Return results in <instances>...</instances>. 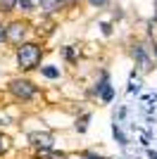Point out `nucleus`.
<instances>
[{
    "instance_id": "obj_1",
    "label": "nucleus",
    "mask_w": 157,
    "mask_h": 159,
    "mask_svg": "<svg viewBox=\"0 0 157 159\" xmlns=\"http://www.w3.org/2000/svg\"><path fill=\"white\" fill-rule=\"evenodd\" d=\"M43 45L36 43V40H26L21 43L19 48H14V62H17V69L21 74H31V71H38L43 66Z\"/></svg>"
},
{
    "instance_id": "obj_2",
    "label": "nucleus",
    "mask_w": 157,
    "mask_h": 159,
    "mask_svg": "<svg viewBox=\"0 0 157 159\" xmlns=\"http://www.w3.org/2000/svg\"><path fill=\"white\" fill-rule=\"evenodd\" d=\"M7 93L12 95V100H17V102H31V100L38 98L40 88L31 79H26V76H14V79L7 81Z\"/></svg>"
},
{
    "instance_id": "obj_3",
    "label": "nucleus",
    "mask_w": 157,
    "mask_h": 159,
    "mask_svg": "<svg viewBox=\"0 0 157 159\" xmlns=\"http://www.w3.org/2000/svg\"><path fill=\"white\" fill-rule=\"evenodd\" d=\"M129 55H131V60H133V64H136V71L140 74V76L150 74L152 69H155V64H157L155 57H152V52H150V45H148V43H143V40L131 43Z\"/></svg>"
},
{
    "instance_id": "obj_4",
    "label": "nucleus",
    "mask_w": 157,
    "mask_h": 159,
    "mask_svg": "<svg viewBox=\"0 0 157 159\" xmlns=\"http://www.w3.org/2000/svg\"><path fill=\"white\" fill-rule=\"evenodd\" d=\"M31 31V24L26 19H12L5 24V43L12 48H19L21 43H26V36Z\"/></svg>"
},
{
    "instance_id": "obj_5",
    "label": "nucleus",
    "mask_w": 157,
    "mask_h": 159,
    "mask_svg": "<svg viewBox=\"0 0 157 159\" xmlns=\"http://www.w3.org/2000/svg\"><path fill=\"white\" fill-rule=\"evenodd\" d=\"M91 95H93V98H98L102 105H110V102H112V98H114V86H112L110 74H107V71H100V79L95 81V86L91 88Z\"/></svg>"
},
{
    "instance_id": "obj_6",
    "label": "nucleus",
    "mask_w": 157,
    "mask_h": 159,
    "mask_svg": "<svg viewBox=\"0 0 157 159\" xmlns=\"http://www.w3.org/2000/svg\"><path fill=\"white\" fill-rule=\"evenodd\" d=\"M26 140H29V145L33 150H50V147H55V135L48 131H31L26 135Z\"/></svg>"
},
{
    "instance_id": "obj_7",
    "label": "nucleus",
    "mask_w": 157,
    "mask_h": 159,
    "mask_svg": "<svg viewBox=\"0 0 157 159\" xmlns=\"http://www.w3.org/2000/svg\"><path fill=\"white\" fill-rule=\"evenodd\" d=\"M36 159H69V154L50 147V150H36Z\"/></svg>"
},
{
    "instance_id": "obj_8",
    "label": "nucleus",
    "mask_w": 157,
    "mask_h": 159,
    "mask_svg": "<svg viewBox=\"0 0 157 159\" xmlns=\"http://www.w3.org/2000/svg\"><path fill=\"white\" fill-rule=\"evenodd\" d=\"M40 71V76H45V79H50V81H57L62 74H59V66H52V64H43L38 69Z\"/></svg>"
},
{
    "instance_id": "obj_9",
    "label": "nucleus",
    "mask_w": 157,
    "mask_h": 159,
    "mask_svg": "<svg viewBox=\"0 0 157 159\" xmlns=\"http://www.w3.org/2000/svg\"><path fill=\"white\" fill-rule=\"evenodd\" d=\"M112 135H114V140H117V143H119L121 147H126V145H129V138H126V133L121 131V126H119L117 121L112 124Z\"/></svg>"
},
{
    "instance_id": "obj_10",
    "label": "nucleus",
    "mask_w": 157,
    "mask_h": 159,
    "mask_svg": "<svg viewBox=\"0 0 157 159\" xmlns=\"http://www.w3.org/2000/svg\"><path fill=\"white\" fill-rule=\"evenodd\" d=\"M59 10H64L59 0H48L45 5H43V14H48V17H50V14H57Z\"/></svg>"
},
{
    "instance_id": "obj_11",
    "label": "nucleus",
    "mask_w": 157,
    "mask_h": 159,
    "mask_svg": "<svg viewBox=\"0 0 157 159\" xmlns=\"http://www.w3.org/2000/svg\"><path fill=\"white\" fill-rule=\"evenodd\" d=\"M19 0H0V14H12Z\"/></svg>"
},
{
    "instance_id": "obj_12",
    "label": "nucleus",
    "mask_w": 157,
    "mask_h": 159,
    "mask_svg": "<svg viewBox=\"0 0 157 159\" xmlns=\"http://www.w3.org/2000/svg\"><path fill=\"white\" fill-rule=\"evenodd\" d=\"M62 57H64L69 64H74V62L78 60V57H76V50H74V45H64V48H62Z\"/></svg>"
},
{
    "instance_id": "obj_13",
    "label": "nucleus",
    "mask_w": 157,
    "mask_h": 159,
    "mask_svg": "<svg viewBox=\"0 0 157 159\" xmlns=\"http://www.w3.org/2000/svg\"><path fill=\"white\" fill-rule=\"evenodd\" d=\"M88 121H91V112H86V114H81V119H76V131L78 133H86V128H88Z\"/></svg>"
},
{
    "instance_id": "obj_14",
    "label": "nucleus",
    "mask_w": 157,
    "mask_h": 159,
    "mask_svg": "<svg viewBox=\"0 0 157 159\" xmlns=\"http://www.w3.org/2000/svg\"><path fill=\"white\" fill-rule=\"evenodd\" d=\"M78 159H107V157H102V154H98V152H93V150H86V152L78 154Z\"/></svg>"
},
{
    "instance_id": "obj_15",
    "label": "nucleus",
    "mask_w": 157,
    "mask_h": 159,
    "mask_svg": "<svg viewBox=\"0 0 157 159\" xmlns=\"http://www.w3.org/2000/svg\"><path fill=\"white\" fill-rule=\"evenodd\" d=\"M86 2H88L91 7H98V10H102V7H107V5H110L112 0H86Z\"/></svg>"
},
{
    "instance_id": "obj_16",
    "label": "nucleus",
    "mask_w": 157,
    "mask_h": 159,
    "mask_svg": "<svg viewBox=\"0 0 157 159\" xmlns=\"http://www.w3.org/2000/svg\"><path fill=\"white\" fill-rule=\"evenodd\" d=\"M10 150V138L7 135H0V154H5Z\"/></svg>"
},
{
    "instance_id": "obj_17",
    "label": "nucleus",
    "mask_w": 157,
    "mask_h": 159,
    "mask_svg": "<svg viewBox=\"0 0 157 159\" xmlns=\"http://www.w3.org/2000/svg\"><path fill=\"white\" fill-rule=\"evenodd\" d=\"M100 29H102L105 36H110V33H112V24H110V21H102V24H100Z\"/></svg>"
},
{
    "instance_id": "obj_18",
    "label": "nucleus",
    "mask_w": 157,
    "mask_h": 159,
    "mask_svg": "<svg viewBox=\"0 0 157 159\" xmlns=\"http://www.w3.org/2000/svg\"><path fill=\"white\" fill-rule=\"evenodd\" d=\"M59 2H62V7H69V10L78 5V0H59Z\"/></svg>"
},
{
    "instance_id": "obj_19",
    "label": "nucleus",
    "mask_w": 157,
    "mask_h": 159,
    "mask_svg": "<svg viewBox=\"0 0 157 159\" xmlns=\"http://www.w3.org/2000/svg\"><path fill=\"white\" fill-rule=\"evenodd\" d=\"M5 43V21H0V45Z\"/></svg>"
},
{
    "instance_id": "obj_20",
    "label": "nucleus",
    "mask_w": 157,
    "mask_h": 159,
    "mask_svg": "<svg viewBox=\"0 0 157 159\" xmlns=\"http://www.w3.org/2000/svg\"><path fill=\"white\" fill-rule=\"evenodd\" d=\"M31 2H33V5H36V7H43V5H45V2H48V0H31Z\"/></svg>"
},
{
    "instance_id": "obj_21",
    "label": "nucleus",
    "mask_w": 157,
    "mask_h": 159,
    "mask_svg": "<svg viewBox=\"0 0 157 159\" xmlns=\"http://www.w3.org/2000/svg\"><path fill=\"white\" fill-rule=\"evenodd\" d=\"M148 157H150V159H157V152H155V150H148Z\"/></svg>"
},
{
    "instance_id": "obj_22",
    "label": "nucleus",
    "mask_w": 157,
    "mask_h": 159,
    "mask_svg": "<svg viewBox=\"0 0 157 159\" xmlns=\"http://www.w3.org/2000/svg\"><path fill=\"white\" fill-rule=\"evenodd\" d=\"M2 124H5V119H2V116H0V126H2Z\"/></svg>"
},
{
    "instance_id": "obj_23",
    "label": "nucleus",
    "mask_w": 157,
    "mask_h": 159,
    "mask_svg": "<svg viewBox=\"0 0 157 159\" xmlns=\"http://www.w3.org/2000/svg\"><path fill=\"white\" fill-rule=\"evenodd\" d=\"M121 159H124V157H121Z\"/></svg>"
}]
</instances>
